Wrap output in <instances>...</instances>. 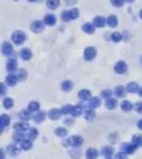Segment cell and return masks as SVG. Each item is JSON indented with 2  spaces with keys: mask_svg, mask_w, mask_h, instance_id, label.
Listing matches in <instances>:
<instances>
[{
  "mask_svg": "<svg viewBox=\"0 0 142 159\" xmlns=\"http://www.w3.org/2000/svg\"><path fill=\"white\" fill-rule=\"evenodd\" d=\"M94 53H95V51L92 50V48H90V50H87V51H85V56H87L85 58H90L88 56H94Z\"/></svg>",
  "mask_w": 142,
  "mask_h": 159,
  "instance_id": "3",
  "label": "cell"
},
{
  "mask_svg": "<svg viewBox=\"0 0 142 159\" xmlns=\"http://www.w3.org/2000/svg\"><path fill=\"white\" fill-rule=\"evenodd\" d=\"M125 70H127V65H125V63H119L118 65H116V73H124Z\"/></svg>",
  "mask_w": 142,
  "mask_h": 159,
  "instance_id": "1",
  "label": "cell"
},
{
  "mask_svg": "<svg viewBox=\"0 0 142 159\" xmlns=\"http://www.w3.org/2000/svg\"><path fill=\"white\" fill-rule=\"evenodd\" d=\"M48 6L51 7V9H53V7H57L58 6V0H51V1L48 3Z\"/></svg>",
  "mask_w": 142,
  "mask_h": 159,
  "instance_id": "2",
  "label": "cell"
},
{
  "mask_svg": "<svg viewBox=\"0 0 142 159\" xmlns=\"http://www.w3.org/2000/svg\"><path fill=\"white\" fill-rule=\"evenodd\" d=\"M108 21H110V23H108L110 26H116V20H115V17H110V19H108Z\"/></svg>",
  "mask_w": 142,
  "mask_h": 159,
  "instance_id": "4",
  "label": "cell"
},
{
  "mask_svg": "<svg viewBox=\"0 0 142 159\" xmlns=\"http://www.w3.org/2000/svg\"><path fill=\"white\" fill-rule=\"evenodd\" d=\"M104 20L101 19V17H97V19H95V24H100V26H102L104 23H102Z\"/></svg>",
  "mask_w": 142,
  "mask_h": 159,
  "instance_id": "5",
  "label": "cell"
},
{
  "mask_svg": "<svg viewBox=\"0 0 142 159\" xmlns=\"http://www.w3.org/2000/svg\"><path fill=\"white\" fill-rule=\"evenodd\" d=\"M30 1H31V0H30Z\"/></svg>",
  "mask_w": 142,
  "mask_h": 159,
  "instance_id": "6",
  "label": "cell"
}]
</instances>
